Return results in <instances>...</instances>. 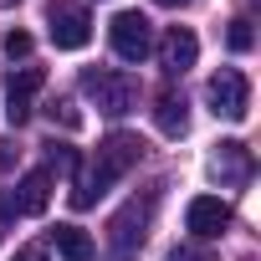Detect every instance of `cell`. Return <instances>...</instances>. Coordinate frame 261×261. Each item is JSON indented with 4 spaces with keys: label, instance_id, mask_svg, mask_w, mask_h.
Segmentation results:
<instances>
[{
    "label": "cell",
    "instance_id": "6da1fadb",
    "mask_svg": "<svg viewBox=\"0 0 261 261\" xmlns=\"http://www.w3.org/2000/svg\"><path fill=\"white\" fill-rule=\"evenodd\" d=\"M144 159V139L139 134H108L102 144H97V154H92V164H87V174L77 179V190H72V205L77 210H87V205H97L128 169H134Z\"/></svg>",
    "mask_w": 261,
    "mask_h": 261
},
{
    "label": "cell",
    "instance_id": "7a4b0ae2",
    "mask_svg": "<svg viewBox=\"0 0 261 261\" xmlns=\"http://www.w3.org/2000/svg\"><path fill=\"white\" fill-rule=\"evenodd\" d=\"M154 205H159V190H144L108 220V256L113 261H134L139 256V246L149 236V220H154Z\"/></svg>",
    "mask_w": 261,
    "mask_h": 261
},
{
    "label": "cell",
    "instance_id": "3957f363",
    "mask_svg": "<svg viewBox=\"0 0 261 261\" xmlns=\"http://www.w3.org/2000/svg\"><path fill=\"white\" fill-rule=\"evenodd\" d=\"M82 92L97 102V113H108V118H123V113H134V102H139V82L128 77V72H82Z\"/></svg>",
    "mask_w": 261,
    "mask_h": 261
},
{
    "label": "cell",
    "instance_id": "277c9868",
    "mask_svg": "<svg viewBox=\"0 0 261 261\" xmlns=\"http://www.w3.org/2000/svg\"><path fill=\"white\" fill-rule=\"evenodd\" d=\"M205 97H210V113L225 118V123H246V113H251V82H246V72H236V67H220V72L210 77Z\"/></svg>",
    "mask_w": 261,
    "mask_h": 261
},
{
    "label": "cell",
    "instance_id": "5b68a950",
    "mask_svg": "<svg viewBox=\"0 0 261 261\" xmlns=\"http://www.w3.org/2000/svg\"><path fill=\"white\" fill-rule=\"evenodd\" d=\"M46 36L57 51H82L92 41V16L82 6H72V0H51L46 6Z\"/></svg>",
    "mask_w": 261,
    "mask_h": 261
},
{
    "label": "cell",
    "instance_id": "8992f818",
    "mask_svg": "<svg viewBox=\"0 0 261 261\" xmlns=\"http://www.w3.org/2000/svg\"><path fill=\"white\" fill-rule=\"evenodd\" d=\"M108 41H113V51H118L123 62H144V57L154 51V26H149L144 11H118V16L108 21Z\"/></svg>",
    "mask_w": 261,
    "mask_h": 261
},
{
    "label": "cell",
    "instance_id": "52a82bcc",
    "mask_svg": "<svg viewBox=\"0 0 261 261\" xmlns=\"http://www.w3.org/2000/svg\"><path fill=\"white\" fill-rule=\"evenodd\" d=\"M185 225H190L195 241H215V236L230 225V205H225L220 195H195L190 210H185Z\"/></svg>",
    "mask_w": 261,
    "mask_h": 261
},
{
    "label": "cell",
    "instance_id": "ba28073f",
    "mask_svg": "<svg viewBox=\"0 0 261 261\" xmlns=\"http://www.w3.org/2000/svg\"><path fill=\"white\" fill-rule=\"evenodd\" d=\"M195 57H200L195 31H190V26H169L164 41H159V67H164L169 77H185V72L195 67Z\"/></svg>",
    "mask_w": 261,
    "mask_h": 261
},
{
    "label": "cell",
    "instance_id": "9c48e42d",
    "mask_svg": "<svg viewBox=\"0 0 261 261\" xmlns=\"http://www.w3.org/2000/svg\"><path fill=\"white\" fill-rule=\"evenodd\" d=\"M41 82H46L41 67H21V72H11V87H6V118H11V128H21V123L31 118V97L41 92Z\"/></svg>",
    "mask_w": 261,
    "mask_h": 261
},
{
    "label": "cell",
    "instance_id": "30bf717a",
    "mask_svg": "<svg viewBox=\"0 0 261 261\" xmlns=\"http://www.w3.org/2000/svg\"><path fill=\"white\" fill-rule=\"evenodd\" d=\"M210 174H215L220 185H246V179H251V149L236 144V139H225V144L215 149V159H210Z\"/></svg>",
    "mask_w": 261,
    "mask_h": 261
},
{
    "label": "cell",
    "instance_id": "8fae6325",
    "mask_svg": "<svg viewBox=\"0 0 261 261\" xmlns=\"http://www.w3.org/2000/svg\"><path fill=\"white\" fill-rule=\"evenodd\" d=\"M11 200H16V215H41V210L51 205V174H46V169H31V174L16 185Z\"/></svg>",
    "mask_w": 261,
    "mask_h": 261
},
{
    "label": "cell",
    "instance_id": "7c38bea8",
    "mask_svg": "<svg viewBox=\"0 0 261 261\" xmlns=\"http://www.w3.org/2000/svg\"><path fill=\"white\" fill-rule=\"evenodd\" d=\"M154 123H159V134H169V139L190 134V102H185V92H159L154 97Z\"/></svg>",
    "mask_w": 261,
    "mask_h": 261
},
{
    "label": "cell",
    "instance_id": "4fadbf2b",
    "mask_svg": "<svg viewBox=\"0 0 261 261\" xmlns=\"http://www.w3.org/2000/svg\"><path fill=\"white\" fill-rule=\"evenodd\" d=\"M51 246H57V256H67V261H92V256H97V246H92V236H87L82 225H57V230H51Z\"/></svg>",
    "mask_w": 261,
    "mask_h": 261
},
{
    "label": "cell",
    "instance_id": "5bb4252c",
    "mask_svg": "<svg viewBox=\"0 0 261 261\" xmlns=\"http://www.w3.org/2000/svg\"><path fill=\"white\" fill-rule=\"evenodd\" d=\"M46 118H51L57 128H67V134H77V128H82V108H77L72 97H51V102H46Z\"/></svg>",
    "mask_w": 261,
    "mask_h": 261
},
{
    "label": "cell",
    "instance_id": "9a60e30c",
    "mask_svg": "<svg viewBox=\"0 0 261 261\" xmlns=\"http://www.w3.org/2000/svg\"><path fill=\"white\" fill-rule=\"evenodd\" d=\"M46 174H77V149L72 144H46Z\"/></svg>",
    "mask_w": 261,
    "mask_h": 261
},
{
    "label": "cell",
    "instance_id": "2e32d148",
    "mask_svg": "<svg viewBox=\"0 0 261 261\" xmlns=\"http://www.w3.org/2000/svg\"><path fill=\"white\" fill-rule=\"evenodd\" d=\"M225 46H230V51H251V46H256V31H251V21H246V16H241V21H230Z\"/></svg>",
    "mask_w": 261,
    "mask_h": 261
},
{
    "label": "cell",
    "instance_id": "e0dca14e",
    "mask_svg": "<svg viewBox=\"0 0 261 261\" xmlns=\"http://www.w3.org/2000/svg\"><path fill=\"white\" fill-rule=\"evenodd\" d=\"M6 57H11V62H26V57H31V36H26V31H6Z\"/></svg>",
    "mask_w": 261,
    "mask_h": 261
},
{
    "label": "cell",
    "instance_id": "ac0fdd59",
    "mask_svg": "<svg viewBox=\"0 0 261 261\" xmlns=\"http://www.w3.org/2000/svg\"><path fill=\"white\" fill-rule=\"evenodd\" d=\"M169 261H215V251L210 246H174Z\"/></svg>",
    "mask_w": 261,
    "mask_h": 261
},
{
    "label": "cell",
    "instance_id": "d6986e66",
    "mask_svg": "<svg viewBox=\"0 0 261 261\" xmlns=\"http://www.w3.org/2000/svg\"><path fill=\"white\" fill-rule=\"evenodd\" d=\"M11 164H16V144H11V139H0V169H11Z\"/></svg>",
    "mask_w": 261,
    "mask_h": 261
},
{
    "label": "cell",
    "instance_id": "ffe728a7",
    "mask_svg": "<svg viewBox=\"0 0 261 261\" xmlns=\"http://www.w3.org/2000/svg\"><path fill=\"white\" fill-rule=\"evenodd\" d=\"M11 261H46V251H41V246H26V251H16Z\"/></svg>",
    "mask_w": 261,
    "mask_h": 261
},
{
    "label": "cell",
    "instance_id": "44dd1931",
    "mask_svg": "<svg viewBox=\"0 0 261 261\" xmlns=\"http://www.w3.org/2000/svg\"><path fill=\"white\" fill-rule=\"evenodd\" d=\"M159 6H169V11H179V6H190V0H159Z\"/></svg>",
    "mask_w": 261,
    "mask_h": 261
},
{
    "label": "cell",
    "instance_id": "7402d4cb",
    "mask_svg": "<svg viewBox=\"0 0 261 261\" xmlns=\"http://www.w3.org/2000/svg\"><path fill=\"white\" fill-rule=\"evenodd\" d=\"M6 6H16V0H0V11H6Z\"/></svg>",
    "mask_w": 261,
    "mask_h": 261
}]
</instances>
